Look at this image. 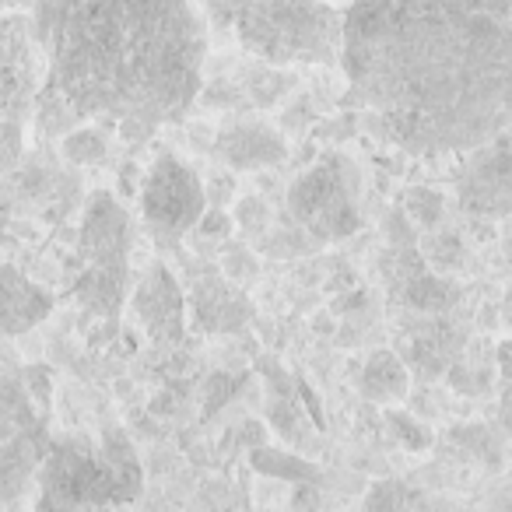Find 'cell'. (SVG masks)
<instances>
[{
	"instance_id": "6da1fadb",
	"label": "cell",
	"mask_w": 512,
	"mask_h": 512,
	"mask_svg": "<svg viewBox=\"0 0 512 512\" xmlns=\"http://www.w3.org/2000/svg\"><path fill=\"white\" fill-rule=\"evenodd\" d=\"M341 67L393 144L470 151L512 127V0H351Z\"/></svg>"
},
{
	"instance_id": "7a4b0ae2",
	"label": "cell",
	"mask_w": 512,
	"mask_h": 512,
	"mask_svg": "<svg viewBox=\"0 0 512 512\" xmlns=\"http://www.w3.org/2000/svg\"><path fill=\"white\" fill-rule=\"evenodd\" d=\"M50 95L78 120L148 134L179 120L204 81L207 22L197 0H32Z\"/></svg>"
},
{
	"instance_id": "3957f363",
	"label": "cell",
	"mask_w": 512,
	"mask_h": 512,
	"mask_svg": "<svg viewBox=\"0 0 512 512\" xmlns=\"http://www.w3.org/2000/svg\"><path fill=\"white\" fill-rule=\"evenodd\" d=\"M39 509H102L127 505L144 484L141 456L120 425H106L99 439H57L36 470Z\"/></svg>"
},
{
	"instance_id": "277c9868",
	"label": "cell",
	"mask_w": 512,
	"mask_h": 512,
	"mask_svg": "<svg viewBox=\"0 0 512 512\" xmlns=\"http://www.w3.org/2000/svg\"><path fill=\"white\" fill-rule=\"evenodd\" d=\"M232 29L267 64H341L344 15L327 0H249Z\"/></svg>"
},
{
	"instance_id": "5b68a950",
	"label": "cell",
	"mask_w": 512,
	"mask_h": 512,
	"mask_svg": "<svg viewBox=\"0 0 512 512\" xmlns=\"http://www.w3.org/2000/svg\"><path fill=\"white\" fill-rule=\"evenodd\" d=\"M130 218L123 204L109 190H95L85 204V221L78 232L81 271L74 295L85 316L113 320L120 316L123 295H127L130 271Z\"/></svg>"
},
{
	"instance_id": "8992f818",
	"label": "cell",
	"mask_w": 512,
	"mask_h": 512,
	"mask_svg": "<svg viewBox=\"0 0 512 512\" xmlns=\"http://www.w3.org/2000/svg\"><path fill=\"white\" fill-rule=\"evenodd\" d=\"M288 214L313 242H341L362 228L358 172L337 151H327L313 169L288 186Z\"/></svg>"
},
{
	"instance_id": "52a82bcc",
	"label": "cell",
	"mask_w": 512,
	"mask_h": 512,
	"mask_svg": "<svg viewBox=\"0 0 512 512\" xmlns=\"http://www.w3.org/2000/svg\"><path fill=\"white\" fill-rule=\"evenodd\" d=\"M207 207V186L197 172L176 155L155 158L141 183V211L144 221L165 239H179V235L193 232Z\"/></svg>"
},
{
	"instance_id": "ba28073f",
	"label": "cell",
	"mask_w": 512,
	"mask_h": 512,
	"mask_svg": "<svg viewBox=\"0 0 512 512\" xmlns=\"http://www.w3.org/2000/svg\"><path fill=\"white\" fill-rule=\"evenodd\" d=\"M456 204L481 221H505L512 214V127L467 151L456 172Z\"/></svg>"
},
{
	"instance_id": "9c48e42d",
	"label": "cell",
	"mask_w": 512,
	"mask_h": 512,
	"mask_svg": "<svg viewBox=\"0 0 512 512\" xmlns=\"http://www.w3.org/2000/svg\"><path fill=\"white\" fill-rule=\"evenodd\" d=\"M39 421L32 400L15 379L0 376V502L15 498L43 463Z\"/></svg>"
},
{
	"instance_id": "30bf717a",
	"label": "cell",
	"mask_w": 512,
	"mask_h": 512,
	"mask_svg": "<svg viewBox=\"0 0 512 512\" xmlns=\"http://www.w3.org/2000/svg\"><path fill=\"white\" fill-rule=\"evenodd\" d=\"M130 309H134V320L141 323V330L155 344L183 341L186 302L183 292H179V281L172 278V271L165 264H151V271L144 274L134 299H130Z\"/></svg>"
},
{
	"instance_id": "8fae6325",
	"label": "cell",
	"mask_w": 512,
	"mask_h": 512,
	"mask_svg": "<svg viewBox=\"0 0 512 512\" xmlns=\"http://www.w3.org/2000/svg\"><path fill=\"white\" fill-rule=\"evenodd\" d=\"M214 155H218L228 169L253 172V169H271V165L285 162L288 144H285V137L274 127H267V123L239 120V123H228L218 134Z\"/></svg>"
},
{
	"instance_id": "7c38bea8",
	"label": "cell",
	"mask_w": 512,
	"mask_h": 512,
	"mask_svg": "<svg viewBox=\"0 0 512 512\" xmlns=\"http://www.w3.org/2000/svg\"><path fill=\"white\" fill-rule=\"evenodd\" d=\"M53 295L36 288L18 267H11L0 256V337H18L29 334L32 327L50 316Z\"/></svg>"
},
{
	"instance_id": "4fadbf2b",
	"label": "cell",
	"mask_w": 512,
	"mask_h": 512,
	"mask_svg": "<svg viewBox=\"0 0 512 512\" xmlns=\"http://www.w3.org/2000/svg\"><path fill=\"white\" fill-rule=\"evenodd\" d=\"M193 316L211 334H235L249 323L253 309L246 295L232 285V278L225 281L218 274H204L193 288Z\"/></svg>"
},
{
	"instance_id": "5bb4252c",
	"label": "cell",
	"mask_w": 512,
	"mask_h": 512,
	"mask_svg": "<svg viewBox=\"0 0 512 512\" xmlns=\"http://www.w3.org/2000/svg\"><path fill=\"white\" fill-rule=\"evenodd\" d=\"M411 390V372L393 351H372L358 372V393L372 404H397Z\"/></svg>"
},
{
	"instance_id": "9a60e30c",
	"label": "cell",
	"mask_w": 512,
	"mask_h": 512,
	"mask_svg": "<svg viewBox=\"0 0 512 512\" xmlns=\"http://www.w3.org/2000/svg\"><path fill=\"white\" fill-rule=\"evenodd\" d=\"M404 295H407V306L425 316H446L456 306V299H460L453 281L446 274L432 271V267H421V271L407 274Z\"/></svg>"
},
{
	"instance_id": "2e32d148",
	"label": "cell",
	"mask_w": 512,
	"mask_h": 512,
	"mask_svg": "<svg viewBox=\"0 0 512 512\" xmlns=\"http://www.w3.org/2000/svg\"><path fill=\"white\" fill-rule=\"evenodd\" d=\"M249 463H253L256 474L274 477V481L285 484H316L320 481V467L295 453H281V449H267V446H253L249 453Z\"/></svg>"
},
{
	"instance_id": "e0dca14e",
	"label": "cell",
	"mask_w": 512,
	"mask_h": 512,
	"mask_svg": "<svg viewBox=\"0 0 512 512\" xmlns=\"http://www.w3.org/2000/svg\"><path fill=\"white\" fill-rule=\"evenodd\" d=\"M421 256L428 260V267L439 274H449L453 267L463 264V242L449 228H428L421 239Z\"/></svg>"
},
{
	"instance_id": "ac0fdd59",
	"label": "cell",
	"mask_w": 512,
	"mask_h": 512,
	"mask_svg": "<svg viewBox=\"0 0 512 512\" xmlns=\"http://www.w3.org/2000/svg\"><path fill=\"white\" fill-rule=\"evenodd\" d=\"M60 151H64V158L74 165H95L106 158L109 137H106V130H99V127H74V130H67Z\"/></svg>"
},
{
	"instance_id": "d6986e66",
	"label": "cell",
	"mask_w": 512,
	"mask_h": 512,
	"mask_svg": "<svg viewBox=\"0 0 512 512\" xmlns=\"http://www.w3.org/2000/svg\"><path fill=\"white\" fill-rule=\"evenodd\" d=\"M404 211L407 218L414 221L418 228H439L442 225V214H446V200H442V193L428 190V186H411V190L404 193Z\"/></svg>"
},
{
	"instance_id": "ffe728a7",
	"label": "cell",
	"mask_w": 512,
	"mask_h": 512,
	"mask_svg": "<svg viewBox=\"0 0 512 512\" xmlns=\"http://www.w3.org/2000/svg\"><path fill=\"white\" fill-rule=\"evenodd\" d=\"M414 505H425V495H414L400 481H379L365 495V509H414Z\"/></svg>"
},
{
	"instance_id": "44dd1931",
	"label": "cell",
	"mask_w": 512,
	"mask_h": 512,
	"mask_svg": "<svg viewBox=\"0 0 512 512\" xmlns=\"http://www.w3.org/2000/svg\"><path fill=\"white\" fill-rule=\"evenodd\" d=\"M386 421H390L393 435H397V439L404 442L407 449H414V453H421V449L432 446V432H428V428L421 425L418 418H411V414L390 411V414H386Z\"/></svg>"
},
{
	"instance_id": "7402d4cb",
	"label": "cell",
	"mask_w": 512,
	"mask_h": 512,
	"mask_svg": "<svg viewBox=\"0 0 512 512\" xmlns=\"http://www.w3.org/2000/svg\"><path fill=\"white\" fill-rule=\"evenodd\" d=\"M232 221H239L249 235H260V232H267V225H271V211H267V204L260 197H246V200H239Z\"/></svg>"
},
{
	"instance_id": "603a6c76",
	"label": "cell",
	"mask_w": 512,
	"mask_h": 512,
	"mask_svg": "<svg viewBox=\"0 0 512 512\" xmlns=\"http://www.w3.org/2000/svg\"><path fill=\"white\" fill-rule=\"evenodd\" d=\"M193 232H197L200 239H228V235H232V218H228V211H221L218 204L204 207V214H200V221L193 225Z\"/></svg>"
},
{
	"instance_id": "cb8c5ba5",
	"label": "cell",
	"mask_w": 512,
	"mask_h": 512,
	"mask_svg": "<svg viewBox=\"0 0 512 512\" xmlns=\"http://www.w3.org/2000/svg\"><path fill=\"white\" fill-rule=\"evenodd\" d=\"M25 386H29V397L39 407H50V386H53V372L46 365H32L25 369Z\"/></svg>"
},
{
	"instance_id": "d4e9b609",
	"label": "cell",
	"mask_w": 512,
	"mask_h": 512,
	"mask_svg": "<svg viewBox=\"0 0 512 512\" xmlns=\"http://www.w3.org/2000/svg\"><path fill=\"white\" fill-rule=\"evenodd\" d=\"M246 4H249V0H204L207 15H211L214 25H221V29H228V25L235 22V15H239Z\"/></svg>"
},
{
	"instance_id": "484cf974",
	"label": "cell",
	"mask_w": 512,
	"mask_h": 512,
	"mask_svg": "<svg viewBox=\"0 0 512 512\" xmlns=\"http://www.w3.org/2000/svg\"><path fill=\"white\" fill-rule=\"evenodd\" d=\"M249 260V253L242 246H228L225 249V278H232V281H246L249 274L256 271V264H246Z\"/></svg>"
},
{
	"instance_id": "4316f807",
	"label": "cell",
	"mask_w": 512,
	"mask_h": 512,
	"mask_svg": "<svg viewBox=\"0 0 512 512\" xmlns=\"http://www.w3.org/2000/svg\"><path fill=\"white\" fill-rule=\"evenodd\" d=\"M498 365H502V372L512 379V341H505L502 348H498Z\"/></svg>"
},
{
	"instance_id": "83f0119b",
	"label": "cell",
	"mask_w": 512,
	"mask_h": 512,
	"mask_svg": "<svg viewBox=\"0 0 512 512\" xmlns=\"http://www.w3.org/2000/svg\"><path fill=\"white\" fill-rule=\"evenodd\" d=\"M502 253H505V264L512 267V214L505 218V232H502Z\"/></svg>"
},
{
	"instance_id": "f1b7e54d",
	"label": "cell",
	"mask_w": 512,
	"mask_h": 512,
	"mask_svg": "<svg viewBox=\"0 0 512 512\" xmlns=\"http://www.w3.org/2000/svg\"><path fill=\"white\" fill-rule=\"evenodd\" d=\"M502 425H505V432L512 435V390L505 393V404H502Z\"/></svg>"
},
{
	"instance_id": "f546056e",
	"label": "cell",
	"mask_w": 512,
	"mask_h": 512,
	"mask_svg": "<svg viewBox=\"0 0 512 512\" xmlns=\"http://www.w3.org/2000/svg\"><path fill=\"white\" fill-rule=\"evenodd\" d=\"M502 313H505V323H512V292L505 295V306H502Z\"/></svg>"
},
{
	"instance_id": "4dcf8cb0",
	"label": "cell",
	"mask_w": 512,
	"mask_h": 512,
	"mask_svg": "<svg viewBox=\"0 0 512 512\" xmlns=\"http://www.w3.org/2000/svg\"><path fill=\"white\" fill-rule=\"evenodd\" d=\"M22 4H29V0H0V8H22Z\"/></svg>"
}]
</instances>
